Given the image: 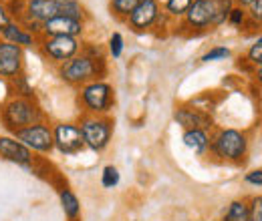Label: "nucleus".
<instances>
[{
    "label": "nucleus",
    "instance_id": "obj_18",
    "mask_svg": "<svg viewBox=\"0 0 262 221\" xmlns=\"http://www.w3.org/2000/svg\"><path fill=\"white\" fill-rule=\"evenodd\" d=\"M59 199H61V207L63 213L67 215L69 221H77L81 215V201L77 197V193L69 187H61L59 189Z\"/></svg>",
    "mask_w": 262,
    "mask_h": 221
},
{
    "label": "nucleus",
    "instance_id": "obj_3",
    "mask_svg": "<svg viewBox=\"0 0 262 221\" xmlns=\"http://www.w3.org/2000/svg\"><path fill=\"white\" fill-rule=\"evenodd\" d=\"M77 125L81 129L87 149L101 153L109 147L111 137H113V121L107 115H85L81 117Z\"/></svg>",
    "mask_w": 262,
    "mask_h": 221
},
{
    "label": "nucleus",
    "instance_id": "obj_4",
    "mask_svg": "<svg viewBox=\"0 0 262 221\" xmlns=\"http://www.w3.org/2000/svg\"><path fill=\"white\" fill-rule=\"evenodd\" d=\"M79 101L87 115H107L115 105V91L105 81H91L81 87Z\"/></svg>",
    "mask_w": 262,
    "mask_h": 221
},
{
    "label": "nucleus",
    "instance_id": "obj_31",
    "mask_svg": "<svg viewBox=\"0 0 262 221\" xmlns=\"http://www.w3.org/2000/svg\"><path fill=\"white\" fill-rule=\"evenodd\" d=\"M248 61L262 68V44L260 42H256V44L250 46V51H248Z\"/></svg>",
    "mask_w": 262,
    "mask_h": 221
},
{
    "label": "nucleus",
    "instance_id": "obj_7",
    "mask_svg": "<svg viewBox=\"0 0 262 221\" xmlns=\"http://www.w3.org/2000/svg\"><path fill=\"white\" fill-rule=\"evenodd\" d=\"M38 48L51 63L61 64L81 53V40L73 36H40Z\"/></svg>",
    "mask_w": 262,
    "mask_h": 221
},
{
    "label": "nucleus",
    "instance_id": "obj_34",
    "mask_svg": "<svg viewBox=\"0 0 262 221\" xmlns=\"http://www.w3.org/2000/svg\"><path fill=\"white\" fill-rule=\"evenodd\" d=\"M234 2H236V6H242V8H244V6H248L252 0H234Z\"/></svg>",
    "mask_w": 262,
    "mask_h": 221
},
{
    "label": "nucleus",
    "instance_id": "obj_17",
    "mask_svg": "<svg viewBox=\"0 0 262 221\" xmlns=\"http://www.w3.org/2000/svg\"><path fill=\"white\" fill-rule=\"evenodd\" d=\"M182 141L196 155H204L208 151V147H210V135H208V131H200V129H188V131H184Z\"/></svg>",
    "mask_w": 262,
    "mask_h": 221
},
{
    "label": "nucleus",
    "instance_id": "obj_16",
    "mask_svg": "<svg viewBox=\"0 0 262 221\" xmlns=\"http://www.w3.org/2000/svg\"><path fill=\"white\" fill-rule=\"evenodd\" d=\"M0 38L8 40V42H14L23 48H34L38 46V36H34L33 32H29L18 20H12L4 31L0 34Z\"/></svg>",
    "mask_w": 262,
    "mask_h": 221
},
{
    "label": "nucleus",
    "instance_id": "obj_26",
    "mask_svg": "<svg viewBox=\"0 0 262 221\" xmlns=\"http://www.w3.org/2000/svg\"><path fill=\"white\" fill-rule=\"evenodd\" d=\"M109 46V55L113 57V59H121V55H123V48H125V38H123V34L121 32H113L111 36H109V42H107Z\"/></svg>",
    "mask_w": 262,
    "mask_h": 221
},
{
    "label": "nucleus",
    "instance_id": "obj_1",
    "mask_svg": "<svg viewBox=\"0 0 262 221\" xmlns=\"http://www.w3.org/2000/svg\"><path fill=\"white\" fill-rule=\"evenodd\" d=\"M40 121H47V115L36 99L8 95V99L0 105V123L10 135L16 133L18 129H25Z\"/></svg>",
    "mask_w": 262,
    "mask_h": 221
},
{
    "label": "nucleus",
    "instance_id": "obj_5",
    "mask_svg": "<svg viewBox=\"0 0 262 221\" xmlns=\"http://www.w3.org/2000/svg\"><path fill=\"white\" fill-rule=\"evenodd\" d=\"M210 149L224 161H240L248 151V141L246 135L236 129H220L210 139Z\"/></svg>",
    "mask_w": 262,
    "mask_h": 221
},
{
    "label": "nucleus",
    "instance_id": "obj_23",
    "mask_svg": "<svg viewBox=\"0 0 262 221\" xmlns=\"http://www.w3.org/2000/svg\"><path fill=\"white\" fill-rule=\"evenodd\" d=\"M137 4H139V0H111V14L127 20Z\"/></svg>",
    "mask_w": 262,
    "mask_h": 221
},
{
    "label": "nucleus",
    "instance_id": "obj_6",
    "mask_svg": "<svg viewBox=\"0 0 262 221\" xmlns=\"http://www.w3.org/2000/svg\"><path fill=\"white\" fill-rule=\"evenodd\" d=\"M23 145H27L34 155H51L55 151V137H53V125L47 121L34 123L25 129H18L12 133Z\"/></svg>",
    "mask_w": 262,
    "mask_h": 221
},
{
    "label": "nucleus",
    "instance_id": "obj_15",
    "mask_svg": "<svg viewBox=\"0 0 262 221\" xmlns=\"http://www.w3.org/2000/svg\"><path fill=\"white\" fill-rule=\"evenodd\" d=\"M173 119L178 125L184 127V131H188V129L210 131L214 127V119L210 117V113H206L202 109H192V107H178L173 113Z\"/></svg>",
    "mask_w": 262,
    "mask_h": 221
},
{
    "label": "nucleus",
    "instance_id": "obj_14",
    "mask_svg": "<svg viewBox=\"0 0 262 221\" xmlns=\"http://www.w3.org/2000/svg\"><path fill=\"white\" fill-rule=\"evenodd\" d=\"M186 27L194 31H204L208 27H214V4L212 0H194L184 14Z\"/></svg>",
    "mask_w": 262,
    "mask_h": 221
},
{
    "label": "nucleus",
    "instance_id": "obj_27",
    "mask_svg": "<svg viewBox=\"0 0 262 221\" xmlns=\"http://www.w3.org/2000/svg\"><path fill=\"white\" fill-rule=\"evenodd\" d=\"M228 57H230V48H226V46H214V48H210L202 57V61L204 63H212V61H224Z\"/></svg>",
    "mask_w": 262,
    "mask_h": 221
},
{
    "label": "nucleus",
    "instance_id": "obj_36",
    "mask_svg": "<svg viewBox=\"0 0 262 221\" xmlns=\"http://www.w3.org/2000/svg\"><path fill=\"white\" fill-rule=\"evenodd\" d=\"M2 2H20V0H2Z\"/></svg>",
    "mask_w": 262,
    "mask_h": 221
},
{
    "label": "nucleus",
    "instance_id": "obj_33",
    "mask_svg": "<svg viewBox=\"0 0 262 221\" xmlns=\"http://www.w3.org/2000/svg\"><path fill=\"white\" fill-rule=\"evenodd\" d=\"M244 181H246L248 185H262V169H254V171L246 173Z\"/></svg>",
    "mask_w": 262,
    "mask_h": 221
},
{
    "label": "nucleus",
    "instance_id": "obj_38",
    "mask_svg": "<svg viewBox=\"0 0 262 221\" xmlns=\"http://www.w3.org/2000/svg\"><path fill=\"white\" fill-rule=\"evenodd\" d=\"M57 2H65V0H57Z\"/></svg>",
    "mask_w": 262,
    "mask_h": 221
},
{
    "label": "nucleus",
    "instance_id": "obj_37",
    "mask_svg": "<svg viewBox=\"0 0 262 221\" xmlns=\"http://www.w3.org/2000/svg\"><path fill=\"white\" fill-rule=\"evenodd\" d=\"M256 42H260V44H262V36H260V38H258V40H256Z\"/></svg>",
    "mask_w": 262,
    "mask_h": 221
},
{
    "label": "nucleus",
    "instance_id": "obj_24",
    "mask_svg": "<svg viewBox=\"0 0 262 221\" xmlns=\"http://www.w3.org/2000/svg\"><path fill=\"white\" fill-rule=\"evenodd\" d=\"M192 0H165L164 2V14L167 16H173V18H180L188 12Z\"/></svg>",
    "mask_w": 262,
    "mask_h": 221
},
{
    "label": "nucleus",
    "instance_id": "obj_30",
    "mask_svg": "<svg viewBox=\"0 0 262 221\" xmlns=\"http://www.w3.org/2000/svg\"><path fill=\"white\" fill-rule=\"evenodd\" d=\"M248 16L254 22H262V0H252L248 4Z\"/></svg>",
    "mask_w": 262,
    "mask_h": 221
},
{
    "label": "nucleus",
    "instance_id": "obj_13",
    "mask_svg": "<svg viewBox=\"0 0 262 221\" xmlns=\"http://www.w3.org/2000/svg\"><path fill=\"white\" fill-rule=\"evenodd\" d=\"M85 32V22L71 18V16H63L57 14L55 18L42 22V36H73L79 38Z\"/></svg>",
    "mask_w": 262,
    "mask_h": 221
},
{
    "label": "nucleus",
    "instance_id": "obj_9",
    "mask_svg": "<svg viewBox=\"0 0 262 221\" xmlns=\"http://www.w3.org/2000/svg\"><path fill=\"white\" fill-rule=\"evenodd\" d=\"M0 159L12 165H18L23 169H31V171L36 163V155L27 145H23L14 135H0Z\"/></svg>",
    "mask_w": 262,
    "mask_h": 221
},
{
    "label": "nucleus",
    "instance_id": "obj_2",
    "mask_svg": "<svg viewBox=\"0 0 262 221\" xmlns=\"http://www.w3.org/2000/svg\"><path fill=\"white\" fill-rule=\"evenodd\" d=\"M57 72L67 85L83 87L91 81H101V77L105 75V59H89L85 55H77L71 61L59 64Z\"/></svg>",
    "mask_w": 262,
    "mask_h": 221
},
{
    "label": "nucleus",
    "instance_id": "obj_20",
    "mask_svg": "<svg viewBox=\"0 0 262 221\" xmlns=\"http://www.w3.org/2000/svg\"><path fill=\"white\" fill-rule=\"evenodd\" d=\"M224 221H250V205L246 201H232Z\"/></svg>",
    "mask_w": 262,
    "mask_h": 221
},
{
    "label": "nucleus",
    "instance_id": "obj_11",
    "mask_svg": "<svg viewBox=\"0 0 262 221\" xmlns=\"http://www.w3.org/2000/svg\"><path fill=\"white\" fill-rule=\"evenodd\" d=\"M160 16H162L160 0H139V4L133 8L127 18V24L135 32H145L158 24Z\"/></svg>",
    "mask_w": 262,
    "mask_h": 221
},
{
    "label": "nucleus",
    "instance_id": "obj_8",
    "mask_svg": "<svg viewBox=\"0 0 262 221\" xmlns=\"http://www.w3.org/2000/svg\"><path fill=\"white\" fill-rule=\"evenodd\" d=\"M53 137H55V149L61 153V155H77L85 149V141H83V135H81V129L75 123H55L53 125Z\"/></svg>",
    "mask_w": 262,
    "mask_h": 221
},
{
    "label": "nucleus",
    "instance_id": "obj_21",
    "mask_svg": "<svg viewBox=\"0 0 262 221\" xmlns=\"http://www.w3.org/2000/svg\"><path fill=\"white\" fill-rule=\"evenodd\" d=\"M59 14L77 18V20H83V22H85V18H87L81 0H65V2H59Z\"/></svg>",
    "mask_w": 262,
    "mask_h": 221
},
{
    "label": "nucleus",
    "instance_id": "obj_29",
    "mask_svg": "<svg viewBox=\"0 0 262 221\" xmlns=\"http://www.w3.org/2000/svg\"><path fill=\"white\" fill-rule=\"evenodd\" d=\"M12 20H14V18H12L10 10H8V4L0 0V34H2V31H4Z\"/></svg>",
    "mask_w": 262,
    "mask_h": 221
},
{
    "label": "nucleus",
    "instance_id": "obj_19",
    "mask_svg": "<svg viewBox=\"0 0 262 221\" xmlns=\"http://www.w3.org/2000/svg\"><path fill=\"white\" fill-rule=\"evenodd\" d=\"M8 83H10V95H12V96L36 99V95H34V89H33V85H31V81H29V77H27V72L18 75L16 79H12V81H8Z\"/></svg>",
    "mask_w": 262,
    "mask_h": 221
},
{
    "label": "nucleus",
    "instance_id": "obj_22",
    "mask_svg": "<svg viewBox=\"0 0 262 221\" xmlns=\"http://www.w3.org/2000/svg\"><path fill=\"white\" fill-rule=\"evenodd\" d=\"M214 4V27H220L228 20L230 10L234 8V0H212Z\"/></svg>",
    "mask_w": 262,
    "mask_h": 221
},
{
    "label": "nucleus",
    "instance_id": "obj_10",
    "mask_svg": "<svg viewBox=\"0 0 262 221\" xmlns=\"http://www.w3.org/2000/svg\"><path fill=\"white\" fill-rule=\"evenodd\" d=\"M25 72V48L0 38V79L12 81Z\"/></svg>",
    "mask_w": 262,
    "mask_h": 221
},
{
    "label": "nucleus",
    "instance_id": "obj_28",
    "mask_svg": "<svg viewBox=\"0 0 262 221\" xmlns=\"http://www.w3.org/2000/svg\"><path fill=\"white\" fill-rule=\"evenodd\" d=\"M246 14H248V12H246L242 6H234V8L230 10V14H228V22H230V24H234V27H240V24L244 22Z\"/></svg>",
    "mask_w": 262,
    "mask_h": 221
},
{
    "label": "nucleus",
    "instance_id": "obj_35",
    "mask_svg": "<svg viewBox=\"0 0 262 221\" xmlns=\"http://www.w3.org/2000/svg\"><path fill=\"white\" fill-rule=\"evenodd\" d=\"M256 77H258V83H262V68H258V75Z\"/></svg>",
    "mask_w": 262,
    "mask_h": 221
},
{
    "label": "nucleus",
    "instance_id": "obj_32",
    "mask_svg": "<svg viewBox=\"0 0 262 221\" xmlns=\"http://www.w3.org/2000/svg\"><path fill=\"white\" fill-rule=\"evenodd\" d=\"M250 221H262V197L250 201Z\"/></svg>",
    "mask_w": 262,
    "mask_h": 221
},
{
    "label": "nucleus",
    "instance_id": "obj_12",
    "mask_svg": "<svg viewBox=\"0 0 262 221\" xmlns=\"http://www.w3.org/2000/svg\"><path fill=\"white\" fill-rule=\"evenodd\" d=\"M59 14V2L57 0H25V10L16 18L18 22L31 20V22H47Z\"/></svg>",
    "mask_w": 262,
    "mask_h": 221
},
{
    "label": "nucleus",
    "instance_id": "obj_39",
    "mask_svg": "<svg viewBox=\"0 0 262 221\" xmlns=\"http://www.w3.org/2000/svg\"><path fill=\"white\" fill-rule=\"evenodd\" d=\"M192 2H194V0H192Z\"/></svg>",
    "mask_w": 262,
    "mask_h": 221
},
{
    "label": "nucleus",
    "instance_id": "obj_25",
    "mask_svg": "<svg viewBox=\"0 0 262 221\" xmlns=\"http://www.w3.org/2000/svg\"><path fill=\"white\" fill-rule=\"evenodd\" d=\"M121 181V175H119V169L115 165H105L103 171H101V185L105 189H113L117 187Z\"/></svg>",
    "mask_w": 262,
    "mask_h": 221
}]
</instances>
